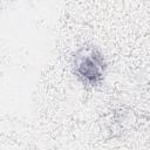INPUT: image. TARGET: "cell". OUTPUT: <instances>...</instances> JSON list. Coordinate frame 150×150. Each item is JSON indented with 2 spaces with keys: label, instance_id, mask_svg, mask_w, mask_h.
<instances>
[{
  "label": "cell",
  "instance_id": "6da1fadb",
  "mask_svg": "<svg viewBox=\"0 0 150 150\" xmlns=\"http://www.w3.org/2000/svg\"><path fill=\"white\" fill-rule=\"evenodd\" d=\"M73 70L83 84L95 87L104 80L107 61L96 47H82L73 57Z\"/></svg>",
  "mask_w": 150,
  "mask_h": 150
}]
</instances>
